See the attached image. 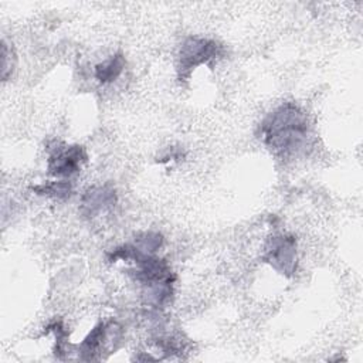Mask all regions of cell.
<instances>
[{
  "mask_svg": "<svg viewBox=\"0 0 363 363\" xmlns=\"http://www.w3.org/2000/svg\"><path fill=\"white\" fill-rule=\"evenodd\" d=\"M309 128L308 115L301 106L294 102H282L262 119L258 126V138L272 155L289 159L306 146Z\"/></svg>",
  "mask_w": 363,
  "mask_h": 363,
  "instance_id": "cell-1",
  "label": "cell"
},
{
  "mask_svg": "<svg viewBox=\"0 0 363 363\" xmlns=\"http://www.w3.org/2000/svg\"><path fill=\"white\" fill-rule=\"evenodd\" d=\"M225 50L223 44L206 37H187L179 50L177 55V78L184 82L191 72L204 64H210L223 58Z\"/></svg>",
  "mask_w": 363,
  "mask_h": 363,
  "instance_id": "cell-2",
  "label": "cell"
},
{
  "mask_svg": "<svg viewBox=\"0 0 363 363\" xmlns=\"http://www.w3.org/2000/svg\"><path fill=\"white\" fill-rule=\"evenodd\" d=\"M122 342V328L115 320L99 322L91 329L78 347L81 360H98L102 353L115 352Z\"/></svg>",
  "mask_w": 363,
  "mask_h": 363,
  "instance_id": "cell-3",
  "label": "cell"
},
{
  "mask_svg": "<svg viewBox=\"0 0 363 363\" xmlns=\"http://www.w3.org/2000/svg\"><path fill=\"white\" fill-rule=\"evenodd\" d=\"M261 259L284 277L296 271V238L291 234H277L267 240Z\"/></svg>",
  "mask_w": 363,
  "mask_h": 363,
  "instance_id": "cell-4",
  "label": "cell"
},
{
  "mask_svg": "<svg viewBox=\"0 0 363 363\" xmlns=\"http://www.w3.org/2000/svg\"><path fill=\"white\" fill-rule=\"evenodd\" d=\"M88 155L84 146H55L48 156L47 170L55 177H71L81 172V166L86 162Z\"/></svg>",
  "mask_w": 363,
  "mask_h": 363,
  "instance_id": "cell-5",
  "label": "cell"
},
{
  "mask_svg": "<svg viewBox=\"0 0 363 363\" xmlns=\"http://www.w3.org/2000/svg\"><path fill=\"white\" fill-rule=\"evenodd\" d=\"M118 201V194L111 184H95L88 187L79 204V213L86 218H94L113 208Z\"/></svg>",
  "mask_w": 363,
  "mask_h": 363,
  "instance_id": "cell-6",
  "label": "cell"
},
{
  "mask_svg": "<svg viewBox=\"0 0 363 363\" xmlns=\"http://www.w3.org/2000/svg\"><path fill=\"white\" fill-rule=\"evenodd\" d=\"M126 60L122 52H116L106 58L105 61L95 65V78L101 84H109L119 78L125 69Z\"/></svg>",
  "mask_w": 363,
  "mask_h": 363,
  "instance_id": "cell-7",
  "label": "cell"
},
{
  "mask_svg": "<svg viewBox=\"0 0 363 363\" xmlns=\"http://www.w3.org/2000/svg\"><path fill=\"white\" fill-rule=\"evenodd\" d=\"M31 190L40 196H48V197L65 200L72 194V184L68 180H55V182H45L41 184H35L31 187Z\"/></svg>",
  "mask_w": 363,
  "mask_h": 363,
  "instance_id": "cell-8",
  "label": "cell"
},
{
  "mask_svg": "<svg viewBox=\"0 0 363 363\" xmlns=\"http://www.w3.org/2000/svg\"><path fill=\"white\" fill-rule=\"evenodd\" d=\"M133 244L145 254H155L163 245V235L157 231H140L135 235Z\"/></svg>",
  "mask_w": 363,
  "mask_h": 363,
  "instance_id": "cell-9",
  "label": "cell"
},
{
  "mask_svg": "<svg viewBox=\"0 0 363 363\" xmlns=\"http://www.w3.org/2000/svg\"><path fill=\"white\" fill-rule=\"evenodd\" d=\"M47 330H52L55 335V347H54V354L57 359H64L65 353V346H67V329L64 328L61 320H55L47 326Z\"/></svg>",
  "mask_w": 363,
  "mask_h": 363,
  "instance_id": "cell-10",
  "label": "cell"
},
{
  "mask_svg": "<svg viewBox=\"0 0 363 363\" xmlns=\"http://www.w3.org/2000/svg\"><path fill=\"white\" fill-rule=\"evenodd\" d=\"M16 64V57L13 52V48H9L7 43L1 41V78L6 81L9 75H11Z\"/></svg>",
  "mask_w": 363,
  "mask_h": 363,
  "instance_id": "cell-11",
  "label": "cell"
}]
</instances>
